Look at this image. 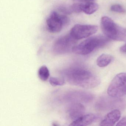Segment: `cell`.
I'll return each instance as SVG.
<instances>
[{"label":"cell","instance_id":"cell-1","mask_svg":"<svg viewBox=\"0 0 126 126\" xmlns=\"http://www.w3.org/2000/svg\"><path fill=\"white\" fill-rule=\"evenodd\" d=\"M69 84L85 88L95 87L101 82L100 79L89 70L79 66L69 68L61 72Z\"/></svg>","mask_w":126,"mask_h":126},{"label":"cell","instance_id":"cell-2","mask_svg":"<svg viewBox=\"0 0 126 126\" xmlns=\"http://www.w3.org/2000/svg\"><path fill=\"white\" fill-rule=\"evenodd\" d=\"M109 41V38L102 35L91 37L76 45L74 48L73 52L79 55H87L104 46Z\"/></svg>","mask_w":126,"mask_h":126},{"label":"cell","instance_id":"cell-3","mask_svg":"<svg viewBox=\"0 0 126 126\" xmlns=\"http://www.w3.org/2000/svg\"><path fill=\"white\" fill-rule=\"evenodd\" d=\"M101 28L105 36L110 39L119 41H126V30L120 27L107 16L102 17Z\"/></svg>","mask_w":126,"mask_h":126},{"label":"cell","instance_id":"cell-4","mask_svg":"<svg viewBox=\"0 0 126 126\" xmlns=\"http://www.w3.org/2000/svg\"><path fill=\"white\" fill-rule=\"evenodd\" d=\"M107 93L113 98H118L126 95V73L118 74L113 78L108 87Z\"/></svg>","mask_w":126,"mask_h":126},{"label":"cell","instance_id":"cell-5","mask_svg":"<svg viewBox=\"0 0 126 126\" xmlns=\"http://www.w3.org/2000/svg\"><path fill=\"white\" fill-rule=\"evenodd\" d=\"M77 40L70 34L59 38L54 43L52 51L56 55H63L73 52Z\"/></svg>","mask_w":126,"mask_h":126},{"label":"cell","instance_id":"cell-6","mask_svg":"<svg viewBox=\"0 0 126 126\" xmlns=\"http://www.w3.org/2000/svg\"><path fill=\"white\" fill-rule=\"evenodd\" d=\"M68 22L69 19L65 14L63 13L62 14L58 12L53 11L46 20L47 29L51 33H59Z\"/></svg>","mask_w":126,"mask_h":126},{"label":"cell","instance_id":"cell-7","mask_svg":"<svg viewBox=\"0 0 126 126\" xmlns=\"http://www.w3.org/2000/svg\"><path fill=\"white\" fill-rule=\"evenodd\" d=\"M98 30L96 26L77 24L71 29L70 34L74 39L78 40L91 36Z\"/></svg>","mask_w":126,"mask_h":126},{"label":"cell","instance_id":"cell-8","mask_svg":"<svg viewBox=\"0 0 126 126\" xmlns=\"http://www.w3.org/2000/svg\"><path fill=\"white\" fill-rule=\"evenodd\" d=\"M85 108L83 105L78 102H73L68 106L67 109V114L73 121L84 115Z\"/></svg>","mask_w":126,"mask_h":126},{"label":"cell","instance_id":"cell-9","mask_svg":"<svg viewBox=\"0 0 126 126\" xmlns=\"http://www.w3.org/2000/svg\"><path fill=\"white\" fill-rule=\"evenodd\" d=\"M121 113L118 109L113 110L108 113L100 122V126H113L118 121Z\"/></svg>","mask_w":126,"mask_h":126},{"label":"cell","instance_id":"cell-10","mask_svg":"<svg viewBox=\"0 0 126 126\" xmlns=\"http://www.w3.org/2000/svg\"><path fill=\"white\" fill-rule=\"evenodd\" d=\"M97 118L96 115L93 113L84 114L73 121L69 126H87L93 123Z\"/></svg>","mask_w":126,"mask_h":126},{"label":"cell","instance_id":"cell-11","mask_svg":"<svg viewBox=\"0 0 126 126\" xmlns=\"http://www.w3.org/2000/svg\"><path fill=\"white\" fill-rule=\"evenodd\" d=\"M98 5L92 2H87L85 3H80L81 12L87 15H91L96 11L98 9Z\"/></svg>","mask_w":126,"mask_h":126},{"label":"cell","instance_id":"cell-12","mask_svg":"<svg viewBox=\"0 0 126 126\" xmlns=\"http://www.w3.org/2000/svg\"><path fill=\"white\" fill-rule=\"evenodd\" d=\"M112 57L107 54H103L98 57L96 60V64L99 67H102L107 66L112 61Z\"/></svg>","mask_w":126,"mask_h":126},{"label":"cell","instance_id":"cell-13","mask_svg":"<svg viewBox=\"0 0 126 126\" xmlns=\"http://www.w3.org/2000/svg\"><path fill=\"white\" fill-rule=\"evenodd\" d=\"M50 72L48 68L45 65L41 66L38 71V76L42 81H46L50 76Z\"/></svg>","mask_w":126,"mask_h":126},{"label":"cell","instance_id":"cell-14","mask_svg":"<svg viewBox=\"0 0 126 126\" xmlns=\"http://www.w3.org/2000/svg\"><path fill=\"white\" fill-rule=\"evenodd\" d=\"M65 80L62 77L61 78L57 77H51L49 79V82L52 86H61L64 84Z\"/></svg>","mask_w":126,"mask_h":126},{"label":"cell","instance_id":"cell-15","mask_svg":"<svg viewBox=\"0 0 126 126\" xmlns=\"http://www.w3.org/2000/svg\"><path fill=\"white\" fill-rule=\"evenodd\" d=\"M110 9L112 11L118 13H124L126 11L124 7L119 4L113 5L110 7Z\"/></svg>","mask_w":126,"mask_h":126},{"label":"cell","instance_id":"cell-16","mask_svg":"<svg viewBox=\"0 0 126 126\" xmlns=\"http://www.w3.org/2000/svg\"><path fill=\"white\" fill-rule=\"evenodd\" d=\"M116 126H126V116L122 118L116 125Z\"/></svg>","mask_w":126,"mask_h":126},{"label":"cell","instance_id":"cell-17","mask_svg":"<svg viewBox=\"0 0 126 126\" xmlns=\"http://www.w3.org/2000/svg\"><path fill=\"white\" fill-rule=\"evenodd\" d=\"M120 50V51L123 53H126V43L121 47Z\"/></svg>","mask_w":126,"mask_h":126},{"label":"cell","instance_id":"cell-18","mask_svg":"<svg viewBox=\"0 0 126 126\" xmlns=\"http://www.w3.org/2000/svg\"><path fill=\"white\" fill-rule=\"evenodd\" d=\"M81 1H83V2H92V1L93 0H80Z\"/></svg>","mask_w":126,"mask_h":126}]
</instances>
